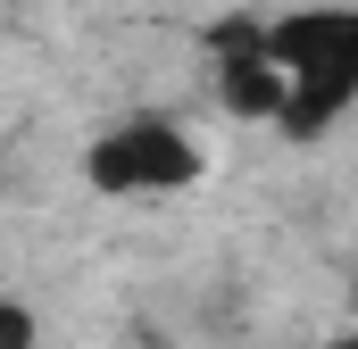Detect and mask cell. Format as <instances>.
I'll return each instance as SVG.
<instances>
[{
  "label": "cell",
  "instance_id": "2",
  "mask_svg": "<svg viewBox=\"0 0 358 349\" xmlns=\"http://www.w3.org/2000/svg\"><path fill=\"white\" fill-rule=\"evenodd\" d=\"M84 183L100 200H134V208L183 200V191L208 183V142L183 117H167V108H134V117L100 125L84 142Z\"/></svg>",
  "mask_w": 358,
  "mask_h": 349
},
{
  "label": "cell",
  "instance_id": "3",
  "mask_svg": "<svg viewBox=\"0 0 358 349\" xmlns=\"http://www.w3.org/2000/svg\"><path fill=\"white\" fill-rule=\"evenodd\" d=\"M208 84H217V108H234L250 125H283V75H275L259 17H225L208 34Z\"/></svg>",
  "mask_w": 358,
  "mask_h": 349
},
{
  "label": "cell",
  "instance_id": "1",
  "mask_svg": "<svg viewBox=\"0 0 358 349\" xmlns=\"http://www.w3.org/2000/svg\"><path fill=\"white\" fill-rule=\"evenodd\" d=\"M275 50V75H283V125L292 142H317L334 133L358 108V0H300V8H275L259 17Z\"/></svg>",
  "mask_w": 358,
  "mask_h": 349
},
{
  "label": "cell",
  "instance_id": "4",
  "mask_svg": "<svg viewBox=\"0 0 358 349\" xmlns=\"http://www.w3.org/2000/svg\"><path fill=\"white\" fill-rule=\"evenodd\" d=\"M0 341H8V349H25V341H34V316H25V299H8V316H0Z\"/></svg>",
  "mask_w": 358,
  "mask_h": 349
},
{
  "label": "cell",
  "instance_id": "5",
  "mask_svg": "<svg viewBox=\"0 0 358 349\" xmlns=\"http://www.w3.org/2000/svg\"><path fill=\"white\" fill-rule=\"evenodd\" d=\"M308 349H358V325H342V333H325V341H308Z\"/></svg>",
  "mask_w": 358,
  "mask_h": 349
}]
</instances>
